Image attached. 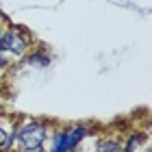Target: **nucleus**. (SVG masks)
<instances>
[{"mask_svg": "<svg viewBox=\"0 0 152 152\" xmlns=\"http://www.w3.org/2000/svg\"><path fill=\"white\" fill-rule=\"evenodd\" d=\"M26 61H28V63L31 65H37V67H46L48 63H50V54H41V52H33L31 54V57L28 59H26Z\"/></svg>", "mask_w": 152, "mask_h": 152, "instance_id": "7", "label": "nucleus"}, {"mask_svg": "<svg viewBox=\"0 0 152 152\" xmlns=\"http://www.w3.org/2000/svg\"><path fill=\"white\" fill-rule=\"evenodd\" d=\"M87 135H89V128L83 126V124H78V126H67V135H65V152L76 150L83 141L87 139Z\"/></svg>", "mask_w": 152, "mask_h": 152, "instance_id": "3", "label": "nucleus"}, {"mask_svg": "<svg viewBox=\"0 0 152 152\" xmlns=\"http://www.w3.org/2000/svg\"><path fill=\"white\" fill-rule=\"evenodd\" d=\"M65 135H67V126L54 130V133H52L50 150H54V152H65Z\"/></svg>", "mask_w": 152, "mask_h": 152, "instance_id": "5", "label": "nucleus"}, {"mask_svg": "<svg viewBox=\"0 0 152 152\" xmlns=\"http://www.w3.org/2000/svg\"><path fill=\"white\" fill-rule=\"evenodd\" d=\"M9 63H11V59L7 57V54L0 50V70H4V67H9Z\"/></svg>", "mask_w": 152, "mask_h": 152, "instance_id": "9", "label": "nucleus"}, {"mask_svg": "<svg viewBox=\"0 0 152 152\" xmlns=\"http://www.w3.org/2000/svg\"><path fill=\"white\" fill-rule=\"evenodd\" d=\"M11 126H13V124H11ZM7 133H9V128L4 126V122H2V120H0V148H2V141H4Z\"/></svg>", "mask_w": 152, "mask_h": 152, "instance_id": "8", "label": "nucleus"}, {"mask_svg": "<svg viewBox=\"0 0 152 152\" xmlns=\"http://www.w3.org/2000/svg\"><path fill=\"white\" fill-rule=\"evenodd\" d=\"M96 150L100 152H122V141L120 139H113V137H107V139H100Z\"/></svg>", "mask_w": 152, "mask_h": 152, "instance_id": "6", "label": "nucleus"}, {"mask_svg": "<svg viewBox=\"0 0 152 152\" xmlns=\"http://www.w3.org/2000/svg\"><path fill=\"white\" fill-rule=\"evenodd\" d=\"M28 48H31V37L24 35L18 26L2 28V33H0V50H2L7 57L22 59V57H26Z\"/></svg>", "mask_w": 152, "mask_h": 152, "instance_id": "2", "label": "nucleus"}, {"mask_svg": "<svg viewBox=\"0 0 152 152\" xmlns=\"http://www.w3.org/2000/svg\"><path fill=\"white\" fill-rule=\"evenodd\" d=\"M146 141H148V135L143 133H130L126 137V143H122V150L124 152H137V150H143L146 148Z\"/></svg>", "mask_w": 152, "mask_h": 152, "instance_id": "4", "label": "nucleus"}, {"mask_svg": "<svg viewBox=\"0 0 152 152\" xmlns=\"http://www.w3.org/2000/svg\"><path fill=\"white\" fill-rule=\"evenodd\" d=\"M48 141V124L41 120L18 122L15 146L22 152H44Z\"/></svg>", "mask_w": 152, "mask_h": 152, "instance_id": "1", "label": "nucleus"}]
</instances>
